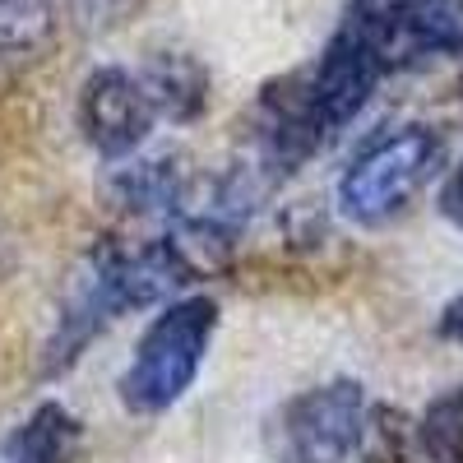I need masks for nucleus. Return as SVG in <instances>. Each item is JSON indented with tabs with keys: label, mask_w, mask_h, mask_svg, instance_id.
<instances>
[{
	"label": "nucleus",
	"mask_w": 463,
	"mask_h": 463,
	"mask_svg": "<svg viewBox=\"0 0 463 463\" xmlns=\"http://www.w3.org/2000/svg\"><path fill=\"white\" fill-rule=\"evenodd\" d=\"M362 458L366 463H412V445H417V427L394 412V408H375L362 421Z\"/></svg>",
	"instance_id": "obj_12"
},
{
	"label": "nucleus",
	"mask_w": 463,
	"mask_h": 463,
	"mask_svg": "<svg viewBox=\"0 0 463 463\" xmlns=\"http://www.w3.org/2000/svg\"><path fill=\"white\" fill-rule=\"evenodd\" d=\"M80 126L89 135V144L102 153V158H126L135 153L153 126H158V111H153L144 84L135 70H93L84 80V93H80Z\"/></svg>",
	"instance_id": "obj_6"
},
{
	"label": "nucleus",
	"mask_w": 463,
	"mask_h": 463,
	"mask_svg": "<svg viewBox=\"0 0 463 463\" xmlns=\"http://www.w3.org/2000/svg\"><path fill=\"white\" fill-rule=\"evenodd\" d=\"M380 80H384V65L375 61V52L362 43V37L343 24V28L329 37L320 65L301 80L316 130L329 139V135H338L347 121H357V111L371 102V93H375Z\"/></svg>",
	"instance_id": "obj_5"
},
{
	"label": "nucleus",
	"mask_w": 463,
	"mask_h": 463,
	"mask_svg": "<svg viewBox=\"0 0 463 463\" xmlns=\"http://www.w3.org/2000/svg\"><path fill=\"white\" fill-rule=\"evenodd\" d=\"M218 329V301L213 297H181L153 320L135 347V362L121 375V399L130 412H167L190 384H195L209 338Z\"/></svg>",
	"instance_id": "obj_2"
},
{
	"label": "nucleus",
	"mask_w": 463,
	"mask_h": 463,
	"mask_svg": "<svg viewBox=\"0 0 463 463\" xmlns=\"http://www.w3.org/2000/svg\"><path fill=\"white\" fill-rule=\"evenodd\" d=\"M181 283H190V279L176 264L167 241H144V246L102 241V246H93L70 279V292H65V306H61L56 334L47 343L43 371L47 375L65 371L111 320H121L126 311H139V306L163 301Z\"/></svg>",
	"instance_id": "obj_1"
},
{
	"label": "nucleus",
	"mask_w": 463,
	"mask_h": 463,
	"mask_svg": "<svg viewBox=\"0 0 463 463\" xmlns=\"http://www.w3.org/2000/svg\"><path fill=\"white\" fill-rule=\"evenodd\" d=\"M52 0H0V56L37 52L52 37Z\"/></svg>",
	"instance_id": "obj_11"
},
{
	"label": "nucleus",
	"mask_w": 463,
	"mask_h": 463,
	"mask_svg": "<svg viewBox=\"0 0 463 463\" xmlns=\"http://www.w3.org/2000/svg\"><path fill=\"white\" fill-rule=\"evenodd\" d=\"M412 10V0H347V28H353L357 37H380L384 28H394L403 14Z\"/></svg>",
	"instance_id": "obj_13"
},
{
	"label": "nucleus",
	"mask_w": 463,
	"mask_h": 463,
	"mask_svg": "<svg viewBox=\"0 0 463 463\" xmlns=\"http://www.w3.org/2000/svg\"><path fill=\"white\" fill-rule=\"evenodd\" d=\"M440 338H449V343H463V297H454L445 311H440Z\"/></svg>",
	"instance_id": "obj_15"
},
{
	"label": "nucleus",
	"mask_w": 463,
	"mask_h": 463,
	"mask_svg": "<svg viewBox=\"0 0 463 463\" xmlns=\"http://www.w3.org/2000/svg\"><path fill=\"white\" fill-rule=\"evenodd\" d=\"M440 213L454 222V227H463V163L449 172V181L440 185Z\"/></svg>",
	"instance_id": "obj_14"
},
{
	"label": "nucleus",
	"mask_w": 463,
	"mask_h": 463,
	"mask_svg": "<svg viewBox=\"0 0 463 463\" xmlns=\"http://www.w3.org/2000/svg\"><path fill=\"white\" fill-rule=\"evenodd\" d=\"M139 74V84L158 111V121H195L209 102V74L185 52H158Z\"/></svg>",
	"instance_id": "obj_7"
},
{
	"label": "nucleus",
	"mask_w": 463,
	"mask_h": 463,
	"mask_svg": "<svg viewBox=\"0 0 463 463\" xmlns=\"http://www.w3.org/2000/svg\"><path fill=\"white\" fill-rule=\"evenodd\" d=\"M366 394L357 380H329L297 394L274 431L279 463H347L362 440Z\"/></svg>",
	"instance_id": "obj_4"
},
{
	"label": "nucleus",
	"mask_w": 463,
	"mask_h": 463,
	"mask_svg": "<svg viewBox=\"0 0 463 463\" xmlns=\"http://www.w3.org/2000/svg\"><path fill=\"white\" fill-rule=\"evenodd\" d=\"M190 172L181 167V158H148V163H130L111 176V195L130 213H176L190 195Z\"/></svg>",
	"instance_id": "obj_8"
},
{
	"label": "nucleus",
	"mask_w": 463,
	"mask_h": 463,
	"mask_svg": "<svg viewBox=\"0 0 463 463\" xmlns=\"http://www.w3.org/2000/svg\"><path fill=\"white\" fill-rule=\"evenodd\" d=\"M417 449L431 463H463V390L440 394L417 421Z\"/></svg>",
	"instance_id": "obj_10"
},
{
	"label": "nucleus",
	"mask_w": 463,
	"mask_h": 463,
	"mask_svg": "<svg viewBox=\"0 0 463 463\" xmlns=\"http://www.w3.org/2000/svg\"><path fill=\"white\" fill-rule=\"evenodd\" d=\"M80 421L61 403H43L5 445V463H74L80 454Z\"/></svg>",
	"instance_id": "obj_9"
},
{
	"label": "nucleus",
	"mask_w": 463,
	"mask_h": 463,
	"mask_svg": "<svg viewBox=\"0 0 463 463\" xmlns=\"http://www.w3.org/2000/svg\"><path fill=\"white\" fill-rule=\"evenodd\" d=\"M436 163H440V139L427 126H403L394 135H384L380 144H371L362 158L343 172L338 209L362 227L390 222L421 190V181L436 172Z\"/></svg>",
	"instance_id": "obj_3"
}]
</instances>
